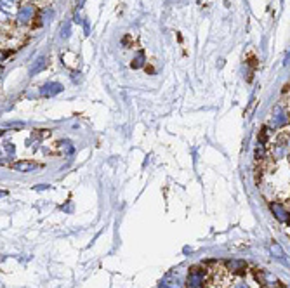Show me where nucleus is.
<instances>
[{"label": "nucleus", "mask_w": 290, "mask_h": 288, "mask_svg": "<svg viewBox=\"0 0 290 288\" xmlns=\"http://www.w3.org/2000/svg\"><path fill=\"white\" fill-rule=\"evenodd\" d=\"M207 282H209L207 269L200 268V266H193V268H190L188 280H186L188 288H204L205 285H207Z\"/></svg>", "instance_id": "nucleus-1"}, {"label": "nucleus", "mask_w": 290, "mask_h": 288, "mask_svg": "<svg viewBox=\"0 0 290 288\" xmlns=\"http://www.w3.org/2000/svg\"><path fill=\"white\" fill-rule=\"evenodd\" d=\"M256 280L266 288H284L280 280H278L273 273L266 271V269H256Z\"/></svg>", "instance_id": "nucleus-2"}, {"label": "nucleus", "mask_w": 290, "mask_h": 288, "mask_svg": "<svg viewBox=\"0 0 290 288\" xmlns=\"http://www.w3.org/2000/svg\"><path fill=\"white\" fill-rule=\"evenodd\" d=\"M183 287V278L179 271H170L160 282V288H181Z\"/></svg>", "instance_id": "nucleus-3"}, {"label": "nucleus", "mask_w": 290, "mask_h": 288, "mask_svg": "<svg viewBox=\"0 0 290 288\" xmlns=\"http://www.w3.org/2000/svg\"><path fill=\"white\" fill-rule=\"evenodd\" d=\"M38 163L37 162H31V160H21V162H14L10 165V169L17 170V172H31L33 169H37Z\"/></svg>", "instance_id": "nucleus-4"}, {"label": "nucleus", "mask_w": 290, "mask_h": 288, "mask_svg": "<svg viewBox=\"0 0 290 288\" xmlns=\"http://www.w3.org/2000/svg\"><path fill=\"white\" fill-rule=\"evenodd\" d=\"M271 210H273V214H275V217L278 219L280 222H287L289 221V214H287V210H285V207L284 205H280V203H271Z\"/></svg>", "instance_id": "nucleus-5"}, {"label": "nucleus", "mask_w": 290, "mask_h": 288, "mask_svg": "<svg viewBox=\"0 0 290 288\" xmlns=\"http://www.w3.org/2000/svg\"><path fill=\"white\" fill-rule=\"evenodd\" d=\"M59 90H61V85H57V83H52V85H45V87H43L42 92L45 94V96H49V94L52 96V94L59 92Z\"/></svg>", "instance_id": "nucleus-6"}, {"label": "nucleus", "mask_w": 290, "mask_h": 288, "mask_svg": "<svg viewBox=\"0 0 290 288\" xmlns=\"http://www.w3.org/2000/svg\"><path fill=\"white\" fill-rule=\"evenodd\" d=\"M271 250H275V254H277V255H275V257H278V259L284 257V250H282L280 247L277 245V243H273V245H271Z\"/></svg>", "instance_id": "nucleus-7"}, {"label": "nucleus", "mask_w": 290, "mask_h": 288, "mask_svg": "<svg viewBox=\"0 0 290 288\" xmlns=\"http://www.w3.org/2000/svg\"><path fill=\"white\" fill-rule=\"evenodd\" d=\"M233 288H249V285H245L244 282H238V283H235Z\"/></svg>", "instance_id": "nucleus-8"}]
</instances>
